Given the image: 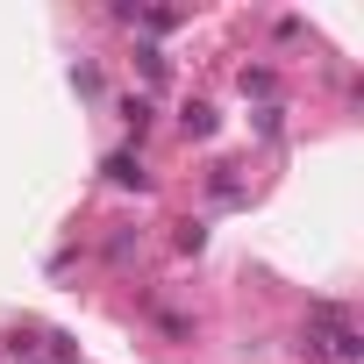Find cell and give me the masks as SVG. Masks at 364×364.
I'll return each instance as SVG.
<instances>
[{"mask_svg":"<svg viewBox=\"0 0 364 364\" xmlns=\"http://www.w3.org/2000/svg\"><path fill=\"white\" fill-rule=\"evenodd\" d=\"M107 178H114V186H143V164H136V150H114V157H107Z\"/></svg>","mask_w":364,"mask_h":364,"instance_id":"7a4b0ae2","label":"cell"},{"mask_svg":"<svg viewBox=\"0 0 364 364\" xmlns=\"http://www.w3.org/2000/svg\"><path fill=\"white\" fill-rule=\"evenodd\" d=\"M208 186H215V200H243V186H236V171H229V164H215Z\"/></svg>","mask_w":364,"mask_h":364,"instance_id":"52a82bcc","label":"cell"},{"mask_svg":"<svg viewBox=\"0 0 364 364\" xmlns=\"http://www.w3.org/2000/svg\"><path fill=\"white\" fill-rule=\"evenodd\" d=\"M236 86H243V93H257V100H272V86H279V79H272L264 65H243V72H236Z\"/></svg>","mask_w":364,"mask_h":364,"instance_id":"5b68a950","label":"cell"},{"mask_svg":"<svg viewBox=\"0 0 364 364\" xmlns=\"http://www.w3.org/2000/svg\"><path fill=\"white\" fill-rule=\"evenodd\" d=\"M300 350H307V364H357V357H364V336L350 328V314H343V307H314V314H307V343H300Z\"/></svg>","mask_w":364,"mask_h":364,"instance_id":"6da1fadb","label":"cell"},{"mask_svg":"<svg viewBox=\"0 0 364 364\" xmlns=\"http://www.w3.org/2000/svg\"><path fill=\"white\" fill-rule=\"evenodd\" d=\"M122 129H129V136H143V129H150V100H143V93H129V100H122Z\"/></svg>","mask_w":364,"mask_h":364,"instance_id":"8992f818","label":"cell"},{"mask_svg":"<svg viewBox=\"0 0 364 364\" xmlns=\"http://www.w3.org/2000/svg\"><path fill=\"white\" fill-rule=\"evenodd\" d=\"M72 86H79L86 100H100V72H93V65H79V72H72Z\"/></svg>","mask_w":364,"mask_h":364,"instance_id":"ba28073f","label":"cell"},{"mask_svg":"<svg viewBox=\"0 0 364 364\" xmlns=\"http://www.w3.org/2000/svg\"><path fill=\"white\" fill-rule=\"evenodd\" d=\"M136 65H143V79H150V86H164V79H171V58H164L157 43H143V50H136Z\"/></svg>","mask_w":364,"mask_h":364,"instance_id":"277c9868","label":"cell"},{"mask_svg":"<svg viewBox=\"0 0 364 364\" xmlns=\"http://www.w3.org/2000/svg\"><path fill=\"white\" fill-rule=\"evenodd\" d=\"M178 122H186V136H215V107H208V100H186Z\"/></svg>","mask_w":364,"mask_h":364,"instance_id":"3957f363","label":"cell"}]
</instances>
